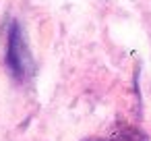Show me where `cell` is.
<instances>
[{"label":"cell","mask_w":151,"mask_h":141,"mask_svg":"<svg viewBox=\"0 0 151 141\" xmlns=\"http://www.w3.org/2000/svg\"><path fill=\"white\" fill-rule=\"evenodd\" d=\"M6 67L17 81L29 79V75L33 71V60H31V54H29V48L25 44V38H23V31H21L19 23H11V29H9Z\"/></svg>","instance_id":"1"},{"label":"cell","mask_w":151,"mask_h":141,"mask_svg":"<svg viewBox=\"0 0 151 141\" xmlns=\"http://www.w3.org/2000/svg\"><path fill=\"white\" fill-rule=\"evenodd\" d=\"M85 141H147V137H145L141 131L132 129V127H120V129H116V137H114V139L89 137V139H85Z\"/></svg>","instance_id":"2"}]
</instances>
